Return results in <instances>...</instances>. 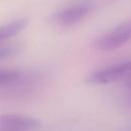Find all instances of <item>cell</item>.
<instances>
[{"label":"cell","instance_id":"cell-2","mask_svg":"<svg viewBox=\"0 0 131 131\" xmlns=\"http://www.w3.org/2000/svg\"><path fill=\"white\" fill-rule=\"evenodd\" d=\"M131 40V20L118 25L95 40V47L100 51H114Z\"/></svg>","mask_w":131,"mask_h":131},{"label":"cell","instance_id":"cell-4","mask_svg":"<svg viewBox=\"0 0 131 131\" xmlns=\"http://www.w3.org/2000/svg\"><path fill=\"white\" fill-rule=\"evenodd\" d=\"M41 122L35 118L16 115L5 114L0 116V128L6 131H24L33 130L40 127Z\"/></svg>","mask_w":131,"mask_h":131},{"label":"cell","instance_id":"cell-1","mask_svg":"<svg viewBox=\"0 0 131 131\" xmlns=\"http://www.w3.org/2000/svg\"><path fill=\"white\" fill-rule=\"evenodd\" d=\"M131 79V59L117 62L88 74L85 81L89 84L102 85Z\"/></svg>","mask_w":131,"mask_h":131},{"label":"cell","instance_id":"cell-7","mask_svg":"<svg viewBox=\"0 0 131 131\" xmlns=\"http://www.w3.org/2000/svg\"><path fill=\"white\" fill-rule=\"evenodd\" d=\"M16 52V48L11 47V46H5V47H0V59L9 57L13 55Z\"/></svg>","mask_w":131,"mask_h":131},{"label":"cell","instance_id":"cell-6","mask_svg":"<svg viewBox=\"0 0 131 131\" xmlns=\"http://www.w3.org/2000/svg\"><path fill=\"white\" fill-rule=\"evenodd\" d=\"M19 77V73L14 70L0 69V86L9 84Z\"/></svg>","mask_w":131,"mask_h":131},{"label":"cell","instance_id":"cell-5","mask_svg":"<svg viewBox=\"0 0 131 131\" xmlns=\"http://www.w3.org/2000/svg\"><path fill=\"white\" fill-rule=\"evenodd\" d=\"M28 24H29L28 18H19L14 21L8 23L6 25L0 26V42L7 40L11 37H14L21 31H24L28 26Z\"/></svg>","mask_w":131,"mask_h":131},{"label":"cell","instance_id":"cell-3","mask_svg":"<svg viewBox=\"0 0 131 131\" xmlns=\"http://www.w3.org/2000/svg\"><path fill=\"white\" fill-rule=\"evenodd\" d=\"M92 10V5L90 4H76L70 6L53 16V21L61 27L74 26L81 20H83Z\"/></svg>","mask_w":131,"mask_h":131}]
</instances>
